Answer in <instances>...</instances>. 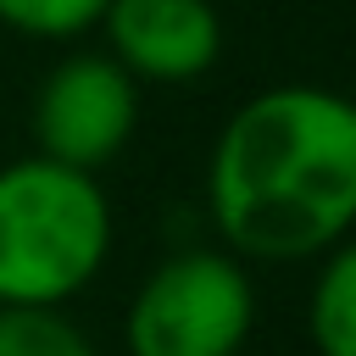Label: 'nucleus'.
I'll return each instance as SVG.
<instances>
[{"mask_svg": "<svg viewBox=\"0 0 356 356\" xmlns=\"http://www.w3.org/2000/svg\"><path fill=\"white\" fill-rule=\"evenodd\" d=\"M206 211L239 261H312L356 228V100L323 83L250 95L206 156Z\"/></svg>", "mask_w": 356, "mask_h": 356, "instance_id": "obj_1", "label": "nucleus"}, {"mask_svg": "<svg viewBox=\"0 0 356 356\" xmlns=\"http://www.w3.org/2000/svg\"><path fill=\"white\" fill-rule=\"evenodd\" d=\"M111 256V200L44 150L0 167V306H67Z\"/></svg>", "mask_w": 356, "mask_h": 356, "instance_id": "obj_2", "label": "nucleus"}, {"mask_svg": "<svg viewBox=\"0 0 356 356\" xmlns=\"http://www.w3.org/2000/svg\"><path fill=\"white\" fill-rule=\"evenodd\" d=\"M256 284L234 250H178L145 273L128 300V356H245Z\"/></svg>", "mask_w": 356, "mask_h": 356, "instance_id": "obj_3", "label": "nucleus"}, {"mask_svg": "<svg viewBox=\"0 0 356 356\" xmlns=\"http://www.w3.org/2000/svg\"><path fill=\"white\" fill-rule=\"evenodd\" d=\"M28 128L33 150L100 172L128 150L139 128V78L111 50H72L39 78Z\"/></svg>", "mask_w": 356, "mask_h": 356, "instance_id": "obj_4", "label": "nucleus"}, {"mask_svg": "<svg viewBox=\"0 0 356 356\" xmlns=\"http://www.w3.org/2000/svg\"><path fill=\"white\" fill-rule=\"evenodd\" d=\"M95 28L139 83H195L222 56V17L211 0H106Z\"/></svg>", "mask_w": 356, "mask_h": 356, "instance_id": "obj_5", "label": "nucleus"}, {"mask_svg": "<svg viewBox=\"0 0 356 356\" xmlns=\"http://www.w3.org/2000/svg\"><path fill=\"white\" fill-rule=\"evenodd\" d=\"M306 334L317 356H356V228L323 250L306 295Z\"/></svg>", "mask_w": 356, "mask_h": 356, "instance_id": "obj_6", "label": "nucleus"}, {"mask_svg": "<svg viewBox=\"0 0 356 356\" xmlns=\"http://www.w3.org/2000/svg\"><path fill=\"white\" fill-rule=\"evenodd\" d=\"M0 356H100L61 306H0Z\"/></svg>", "mask_w": 356, "mask_h": 356, "instance_id": "obj_7", "label": "nucleus"}, {"mask_svg": "<svg viewBox=\"0 0 356 356\" xmlns=\"http://www.w3.org/2000/svg\"><path fill=\"white\" fill-rule=\"evenodd\" d=\"M106 0H0V28L28 39H78L100 22Z\"/></svg>", "mask_w": 356, "mask_h": 356, "instance_id": "obj_8", "label": "nucleus"}]
</instances>
